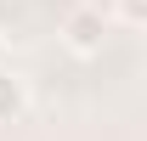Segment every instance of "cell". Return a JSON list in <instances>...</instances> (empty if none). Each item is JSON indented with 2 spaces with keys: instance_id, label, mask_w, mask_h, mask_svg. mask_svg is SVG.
I'll list each match as a JSON object with an SVG mask.
<instances>
[{
  "instance_id": "6da1fadb",
  "label": "cell",
  "mask_w": 147,
  "mask_h": 141,
  "mask_svg": "<svg viewBox=\"0 0 147 141\" xmlns=\"http://www.w3.org/2000/svg\"><path fill=\"white\" fill-rule=\"evenodd\" d=\"M108 11L96 6V0H79V6H68L62 11V45H68L74 56H96L102 45H108Z\"/></svg>"
},
{
  "instance_id": "7a4b0ae2",
  "label": "cell",
  "mask_w": 147,
  "mask_h": 141,
  "mask_svg": "<svg viewBox=\"0 0 147 141\" xmlns=\"http://www.w3.org/2000/svg\"><path fill=\"white\" fill-rule=\"evenodd\" d=\"M28 113V79L23 73H11L6 62H0V124H11Z\"/></svg>"
},
{
  "instance_id": "3957f363",
  "label": "cell",
  "mask_w": 147,
  "mask_h": 141,
  "mask_svg": "<svg viewBox=\"0 0 147 141\" xmlns=\"http://www.w3.org/2000/svg\"><path fill=\"white\" fill-rule=\"evenodd\" d=\"M113 11H119L130 28H147V0H113Z\"/></svg>"
},
{
  "instance_id": "277c9868",
  "label": "cell",
  "mask_w": 147,
  "mask_h": 141,
  "mask_svg": "<svg viewBox=\"0 0 147 141\" xmlns=\"http://www.w3.org/2000/svg\"><path fill=\"white\" fill-rule=\"evenodd\" d=\"M0 62H6V34H0Z\"/></svg>"
}]
</instances>
